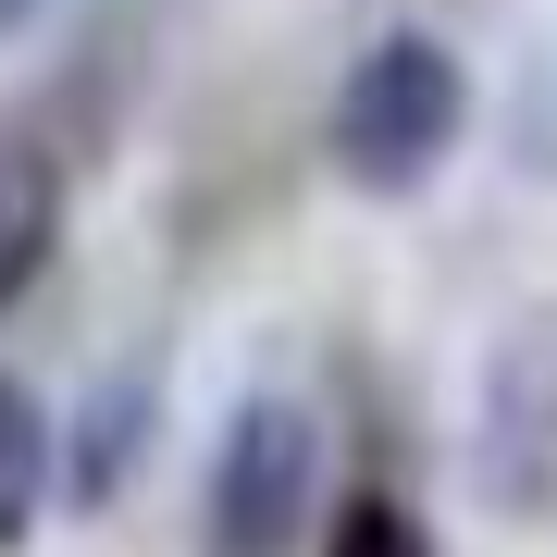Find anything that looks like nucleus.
Masks as SVG:
<instances>
[{
	"instance_id": "nucleus-6",
	"label": "nucleus",
	"mask_w": 557,
	"mask_h": 557,
	"mask_svg": "<svg viewBox=\"0 0 557 557\" xmlns=\"http://www.w3.org/2000/svg\"><path fill=\"white\" fill-rule=\"evenodd\" d=\"M137 446H149V372L137 384H100L87 397V434H75V508H112L124 496V471H137Z\"/></svg>"
},
{
	"instance_id": "nucleus-3",
	"label": "nucleus",
	"mask_w": 557,
	"mask_h": 557,
	"mask_svg": "<svg viewBox=\"0 0 557 557\" xmlns=\"http://www.w3.org/2000/svg\"><path fill=\"white\" fill-rule=\"evenodd\" d=\"M471 471L496 508H557V298L508 310L483 347V409H471Z\"/></svg>"
},
{
	"instance_id": "nucleus-5",
	"label": "nucleus",
	"mask_w": 557,
	"mask_h": 557,
	"mask_svg": "<svg viewBox=\"0 0 557 557\" xmlns=\"http://www.w3.org/2000/svg\"><path fill=\"white\" fill-rule=\"evenodd\" d=\"M38 508H50V409L38 384L0 372V557L38 545Z\"/></svg>"
},
{
	"instance_id": "nucleus-1",
	"label": "nucleus",
	"mask_w": 557,
	"mask_h": 557,
	"mask_svg": "<svg viewBox=\"0 0 557 557\" xmlns=\"http://www.w3.org/2000/svg\"><path fill=\"white\" fill-rule=\"evenodd\" d=\"M458 124H471V75H458V50L421 38V25H397V38H372V50L347 62L335 112H322V149H335L347 186L409 199V186L458 149Z\"/></svg>"
},
{
	"instance_id": "nucleus-7",
	"label": "nucleus",
	"mask_w": 557,
	"mask_h": 557,
	"mask_svg": "<svg viewBox=\"0 0 557 557\" xmlns=\"http://www.w3.org/2000/svg\"><path fill=\"white\" fill-rule=\"evenodd\" d=\"M322 557H434V533H421L397 496H347L322 520Z\"/></svg>"
},
{
	"instance_id": "nucleus-2",
	"label": "nucleus",
	"mask_w": 557,
	"mask_h": 557,
	"mask_svg": "<svg viewBox=\"0 0 557 557\" xmlns=\"http://www.w3.org/2000/svg\"><path fill=\"white\" fill-rule=\"evenodd\" d=\"M310 508H322V421L298 397H248L236 421H223L211 496H199L211 557H298Z\"/></svg>"
},
{
	"instance_id": "nucleus-8",
	"label": "nucleus",
	"mask_w": 557,
	"mask_h": 557,
	"mask_svg": "<svg viewBox=\"0 0 557 557\" xmlns=\"http://www.w3.org/2000/svg\"><path fill=\"white\" fill-rule=\"evenodd\" d=\"M25 13H38V0H0V38H13V25H25Z\"/></svg>"
},
{
	"instance_id": "nucleus-4",
	"label": "nucleus",
	"mask_w": 557,
	"mask_h": 557,
	"mask_svg": "<svg viewBox=\"0 0 557 557\" xmlns=\"http://www.w3.org/2000/svg\"><path fill=\"white\" fill-rule=\"evenodd\" d=\"M50 236H62V161L25 124H0V310L50 273Z\"/></svg>"
}]
</instances>
